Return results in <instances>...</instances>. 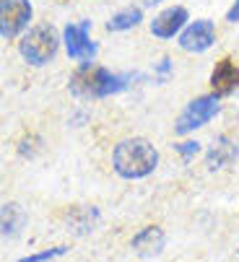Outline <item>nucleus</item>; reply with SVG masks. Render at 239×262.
<instances>
[{"instance_id":"obj_4","label":"nucleus","mask_w":239,"mask_h":262,"mask_svg":"<svg viewBox=\"0 0 239 262\" xmlns=\"http://www.w3.org/2000/svg\"><path fill=\"white\" fill-rule=\"evenodd\" d=\"M218 109H221V104H218L216 94H203V96L187 101V106L182 109V115L174 122V133L177 135H187V133H192L197 127H203L206 122H211L218 115Z\"/></svg>"},{"instance_id":"obj_3","label":"nucleus","mask_w":239,"mask_h":262,"mask_svg":"<svg viewBox=\"0 0 239 262\" xmlns=\"http://www.w3.org/2000/svg\"><path fill=\"white\" fill-rule=\"evenodd\" d=\"M57 47H60V36L57 31L50 26V24H39V26H31L18 42V55L34 65V68H42L47 65L55 55H57Z\"/></svg>"},{"instance_id":"obj_10","label":"nucleus","mask_w":239,"mask_h":262,"mask_svg":"<svg viewBox=\"0 0 239 262\" xmlns=\"http://www.w3.org/2000/svg\"><path fill=\"white\" fill-rule=\"evenodd\" d=\"M236 156H239L236 143H234L229 135H218V138L213 140V145L208 148V154H206V166H208L211 171H218V169L234 164Z\"/></svg>"},{"instance_id":"obj_11","label":"nucleus","mask_w":239,"mask_h":262,"mask_svg":"<svg viewBox=\"0 0 239 262\" xmlns=\"http://www.w3.org/2000/svg\"><path fill=\"white\" fill-rule=\"evenodd\" d=\"M130 244H133V249H138L143 254H156V252H162V247H164V231L158 226H146V229H141L133 236Z\"/></svg>"},{"instance_id":"obj_14","label":"nucleus","mask_w":239,"mask_h":262,"mask_svg":"<svg viewBox=\"0 0 239 262\" xmlns=\"http://www.w3.org/2000/svg\"><path fill=\"white\" fill-rule=\"evenodd\" d=\"M21 223H24V210H21V205L6 203V205H3V236L16 234Z\"/></svg>"},{"instance_id":"obj_13","label":"nucleus","mask_w":239,"mask_h":262,"mask_svg":"<svg viewBox=\"0 0 239 262\" xmlns=\"http://www.w3.org/2000/svg\"><path fill=\"white\" fill-rule=\"evenodd\" d=\"M143 21V11L141 8H123L120 13H114L107 21V31H128L133 26H138Z\"/></svg>"},{"instance_id":"obj_2","label":"nucleus","mask_w":239,"mask_h":262,"mask_svg":"<svg viewBox=\"0 0 239 262\" xmlns=\"http://www.w3.org/2000/svg\"><path fill=\"white\" fill-rule=\"evenodd\" d=\"M158 164V151L146 138H125L112 151V169L123 179H143Z\"/></svg>"},{"instance_id":"obj_1","label":"nucleus","mask_w":239,"mask_h":262,"mask_svg":"<svg viewBox=\"0 0 239 262\" xmlns=\"http://www.w3.org/2000/svg\"><path fill=\"white\" fill-rule=\"evenodd\" d=\"M130 81H133V76H120V73H112L102 65L84 62L73 70L68 89L81 99H102L109 94H120L123 89H128Z\"/></svg>"},{"instance_id":"obj_7","label":"nucleus","mask_w":239,"mask_h":262,"mask_svg":"<svg viewBox=\"0 0 239 262\" xmlns=\"http://www.w3.org/2000/svg\"><path fill=\"white\" fill-rule=\"evenodd\" d=\"M216 42V24L211 18H197L192 24L185 26V31L180 34V47L185 52L201 55L206 50H211Z\"/></svg>"},{"instance_id":"obj_8","label":"nucleus","mask_w":239,"mask_h":262,"mask_svg":"<svg viewBox=\"0 0 239 262\" xmlns=\"http://www.w3.org/2000/svg\"><path fill=\"white\" fill-rule=\"evenodd\" d=\"M236 89H239V65L234 57L224 55L211 70V94L221 99V96L234 94Z\"/></svg>"},{"instance_id":"obj_6","label":"nucleus","mask_w":239,"mask_h":262,"mask_svg":"<svg viewBox=\"0 0 239 262\" xmlns=\"http://www.w3.org/2000/svg\"><path fill=\"white\" fill-rule=\"evenodd\" d=\"M31 3L29 0H0V36L8 42L29 26Z\"/></svg>"},{"instance_id":"obj_18","label":"nucleus","mask_w":239,"mask_h":262,"mask_svg":"<svg viewBox=\"0 0 239 262\" xmlns=\"http://www.w3.org/2000/svg\"><path fill=\"white\" fill-rule=\"evenodd\" d=\"M156 3H162V0H146V6H156Z\"/></svg>"},{"instance_id":"obj_12","label":"nucleus","mask_w":239,"mask_h":262,"mask_svg":"<svg viewBox=\"0 0 239 262\" xmlns=\"http://www.w3.org/2000/svg\"><path fill=\"white\" fill-rule=\"evenodd\" d=\"M68 221L75 231H94L96 221H99V210L96 208H70L68 213Z\"/></svg>"},{"instance_id":"obj_9","label":"nucleus","mask_w":239,"mask_h":262,"mask_svg":"<svg viewBox=\"0 0 239 262\" xmlns=\"http://www.w3.org/2000/svg\"><path fill=\"white\" fill-rule=\"evenodd\" d=\"M187 21H190L187 8H182V6L164 8L162 13L151 21V34L158 36V39H172L174 34H182V31H185Z\"/></svg>"},{"instance_id":"obj_16","label":"nucleus","mask_w":239,"mask_h":262,"mask_svg":"<svg viewBox=\"0 0 239 262\" xmlns=\"http://www.w3.org/2000/svg\"><path fill=\"white\" fill-rule=\"evenodd\" d=\"M177 151H180V156H182L185 161H190V159H195V156H197V151H201V143H195V140H185V143H180V145H177Z\"/></svg>"},{"instance_id":"obj_5","label":"nucleus","mask_w":239,"mask_h":262,"mask_svg":"<svg viewBox=\"0 0 239 262\" xmlns=\"http://www.w3.org/2000/svg\"><path fill=\"white\" fill-rule=\"evenodd\" d=\"M89 29H91V21H81V24H68L65 31H63V42H65V52L70 60L75 62H91L99 52V47L91 42L89 36Z\"/></svg>"},{"instance_id":"obj_15","label":"nucleus","mask_w":239,"mask_h":262,"mask_svg":"<svg viewBox=\"0 0 239 262\" xmlns=\"http://www.w3.org/2000/svg\"><path fill=\"white\" fill-rule=\"evenodd\" d=\"M65 252H68V247H52V249H45L39 254H31V257H24V259H16V262H50V259H55Z\"/></svg>"},{"instance_id":"obj_17","label":"nucleus","mask_w":239,"mask_h":262,"mask_svg":"<svg viewBox=\"0 0 239 262\" xmlns=\"http://www.w3.org/2000/svg\"><path fill=\"white\" fill-rule=\"evenodd\" d=\"M226 21H229V24H236V21H239V0H234V6L226 11Z\"/></svg>"}]
</instances>
